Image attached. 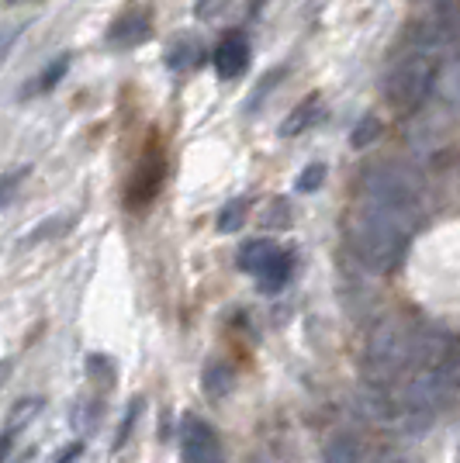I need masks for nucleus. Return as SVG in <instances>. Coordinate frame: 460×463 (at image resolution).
I'll list each match as a JSON object with an SVG mask.
<instances>
[{"label":"nucleus","mask_w":460,"mask_h":463,"mask_svg":"<svg viewBox=\"0 0 460 463\" xmlns=\"http://www.w3.org/2000/svg\"><path fill=\"white\" fill-rule=\"evenodd\" d=\"M422 218V176L405 163H374L360 180V201L350 222L353 250L370 270H391L405 260Z\"/></svg>","instance_id":"1"},{"label":"nucleus","mask_w":460,"mask_h":463,"mask_svg":"<svg viewBox=\"0 0 460 463\" xmlns=\"http://www.w3.org/2000/svg\"><path fill=\"white\" fill-rule=\"evenodd\" d=\"M460 394V353L433 356L408 381L402 394V415L408 429H426Z\"/></svg>","instance_id":"2"},{"label":"nucleus","mask_w":460,"mask_h":463,"mask_svg":"<svg viewBox=\"0 0 460 463\" xmlns=\"http://www.w3.org/2000/svg\"><path fill=\"white\" fill-rule=\"evenodd\" d=\"M412 360H433L426 335L402 318H388L370 332L367 339V370L378 381H391L402 370L412 367Z\"/></svg>","instance_id":"3"},{"label":"nucleus","mask_w":460,"mask_h":463,"mask_svg":"<svg viewBox=\"0 0 460 463\" xmlns=\"http://www.w3.org/2000/svg\"><path fill=\"white\" fill-rule=\"evenodd\" d=\"M440 52L426 49V45H412L384 80V94L391 100V108L398 111H416L426 97L436 87V73H440Z\"/></svg>","instance_id":"4"},{"label":"nucleus","mask_w":460,"mask_h":463,"mask_svg":"<svg viewBox=\"0 0 460 463\" xmlns=\"http://www.w3.org/2000/svg\"><path fill=\"white\" fill-rule=\"evenodd\" d=\"M180 453L184 463H222V443L205 419H184L180 429Z\"/></svg>","instance_id":"5"},{"label":"nucleus","mask_w":460,"mask_h":463,"mask_svg":"<svg viewBox=\"0 0 460 463\" xmlns=\"http://www.w3.org/2000/svg\"><path fill=\"white\" fill-rule=\"evenodd\" d=\"M250 66V42L243 39L239 32H232L225 39L218 42V49H215V73L218 77H239L243 70Z\"/></svg>","instance_id":"6"},{"label":"nucleus","mask_w":460,"mask_h":463,"mask_svg":"<svg viewBox=\"0 0 460 463\" xmlns=\"http://www.w3.org/2000/svg\"><path fill=\"white\" fill-rule=\"evenodd\" d=\"M277 250H281V246H273L270 239H250L246 246H239V252H235V267H239L243 273L260 277L264 267L277 256Z\"/></svg>","instance_id":"7"},{"label":"nucleus","mask_w":460,"mask_h":463,"mask_svg":"<svg viewBox=\"0 0 460 463\" xmlns=\"http://www.w3.org/2000/svg\"><path fill=\"white\" fill-rule=\"evenodd\" d=\"M291 273H294V256L288 250H277V256L270 260L264 273L256 277V288L264 290V294H277V290L288 288Z\"/></svg>","instance_id":"8"},{"label":"nucleus","mask_w":460,"mask_h":463,"mask_svg":"<svg viewBox=\"0 0 460 463\" xmlns=\"http://www.w3.org/2000/svg\"><path fill=\"white\" fill-rule=\"evenodd\" d=\"M433 94L440 97L446 108L460 111V56L443 59L440 73H436V87H433Z\"/></svg>","instance_id":"9"},{"label":"nucleus","mask_w":460,"mask_h":463,"mask_svg":"<svg viewBox=\"0 0 460 463\" xmlns=\"http://www.w3.org/2000/svg\"><path fill=\"white\" fill-rule=\"evenodd\" d=\"M246 212H250V201L246 197H235V201H229L222 212H218V218H215V229L218 232H239L243 229V222H246Z\"/></svg>","instance_id":"10"},{"label":"nucleus","mask_w":460,"mask_h":463,"mask_svg":"<svg viewBox=\"0 0 460 463\" xmlns=\"http://www.w3.org/2000/svg\"><path fill=\"white\" fill-rule=\"evenodd\" d=\"M232 387V370L225 364H211L205 370V394L208 398H225Z\"/></svg>","instance_id":"11"},{"label":"nucleus","mask_w":460,"mask_h":463,"mask_svg":"<svg viewBox=\"0 0 460 463\" xmlns=\"http://www.w3.org/2000/svg\"><path fill=\"white\" fill-rule=\"evenodd\" d=\"M378 136H381V121L367 115V118H360V121H357V128L350 132V146H353V149H367Z\"/></svg>","instance_id":"12"},{"label":"nucleus","mask_w":460,"mask_h":463,"mask_svg":"<svg viewBox=\"0 0 460 463\" xmlns=\"http://www.w3.org/2000/svg\"><path fill=\"white\" fill-rule=\"evenodd\" d=\"M66 70H70V56H59L56 66H49V70H45V73L35 80V87H32L28 94H45V90H53L59 80H62V73H66Z\"/></svg>","instance_id":"13"},{"label":"nucleus","mask_w":460,"mask_h":463,"mask_svg":"<svg viewBox=\"0 0 460 463\" xmlns=\"http://www.w3.org/2000/svg\"><path fill=\"white\" fill-rule=\"evenodd\" d=\"M315 104H319V100H315V97H308L305 104H302V108H298V111L291 115L288 125H284V136H294L298 128H308V125H311V121L319 118V111H315Z\"/></svg>","instance_id":"14"},{"label":"nucleus","mask_w":460,"mask_h":463,"mask_svg":"<svg viewBox=\"0 0 460 463\" xmlns=\"http://www.w3.org/2000/svg\"><path fill=\"white\" fill-rule=\"evenodd\" d=\"M322 180H326V166L322 163H311V166H305L302 170V176H298V194H315L319 187H322Z\"/></svg>","instance_id":"15"},{"label":"nucleus","mask_w":460,"mask_h":463,"mask_svg":"<svg viewBox=\"0 0 460 463\" xmlns=\"http://www.w3.org/2000/svg\"><path fill=\"white\" fill-rule=\"evenodd\" d=\"M326 463H357V449H353V443L350 439H332V443L326 446Z\"/></svg>","instance_id":"16"},{"label":"nucleus","mask_w":460,"mask_h":463,"mask_svg":"<svg viewBox=\"0 0 460 463\" xmlns=\"http://www.w3.org/2000/svg\"><path fill=\"white\" fill-rule=\"evenodd\" d=\"M139 411H142V402H132V405H129V411H125V422H121V432H118V449H121V446H125V436H129V429H132V422L135 419H139Z\"/></svg>","instance_id":"17"},{"label":"nucleus","mask_w":460,"mask_h":463,"mask_svg":"<svg viewBox=\"0 0 460 463\" xmlns=\"http://www.w3.org/2000/svg\"><path fill=\"white\" fill-rule=\"evenodd\" d=\"M80 457H83V443H70L56 457V463H73V460H80Z\"/></svg>","instance_id":"18"}]
</instances>
